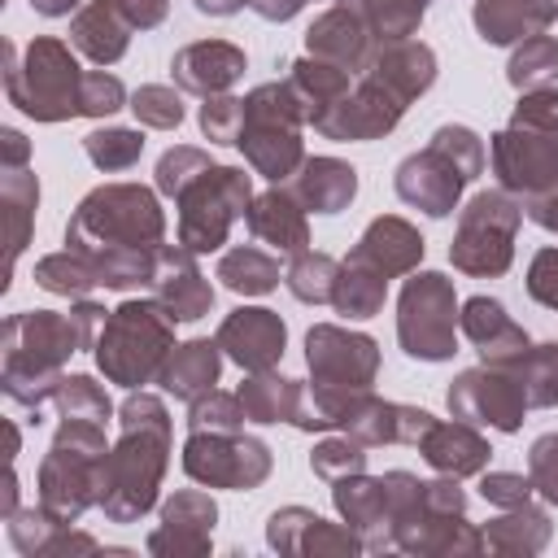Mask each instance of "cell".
<instances>
[{
  "label": "cell",
  "instance_id": "1",
  "mask_svg": "<svg viewBox=\"0 0 558 558\" xmlns=\"http://www.w3.org/2000/svg\"><path fill=\"white\" fill-rule=\"evenodd\" d=\"M166 235L157 196L140 183H105L83 196L65 227V248H78L100 288H140L153 279V257Z\"/></svg>",
  "mask_w": 558,
  "mask_h": 558
},
{
  "label": "cell",
  "instance_id": "2",
  "mask_svg": "<svg viewBox=\"0 0 558 558\" xmlns=\"http://www.w3.org/2000/svg\"><path fill=\"white\" fill-rule=\"evenodd\" d=\"M118 414H122V440L105 458L96 506L113 523H135L140 514L153 510L170 462V414L153 392H131Z\"/></svg>",
  "mask_w": 558,
  "mask_h": 558
},
{
  "label": "cell",
  "instance_id": "3",
  "mask_svg": "<svg viewBox=\"0 0 558 558\" xmlns=\"http://www.w3.org/2000/svg\"><path fill=\"white\" fill-rule=\"evenodd\" d=\"M0 384H4V397L13 405H26L39 414V405L48 397H57L61 388V362L78 349H92L74 310L70 314H57V310H26V314H13L4 318V331H0Z\"/></svg>",
  "mask_w": 558,
  "mask_h": 558
},
{
  "label": "cell",
  "instance_id": "4",
  "mask_svg": "<svg viewBox=\"0 0 558 558\" xmlns=\"http://www.w3.org/2000/svg\"><path fill=\"white\" fill-rule=\"evenodd\" d=\"M83 74L87 70H78L74 52L52 35L31 39L26 48L4 44V92H9V105H17L35 122L74 118L78 113Z\"/></svg>",
  "mask_w": 558,
  "mask_h": 558
},
{
  "label": "cell",
  "instance_id": "5",
  "mask_svg": "<svg viewBox=\"0 0 558 558\" xmlns=\"http://www.w3.org/2000/svg\"><path fill=\"white\" fill-rule=\"evenodd\" d=\"M484 170V140L471 126H440L432 144L397 166V196L427 218H449L462 187Z\"/></svg>",
  "mask_w": 558,
  "mask_h": 558
},
{
  "label": "cell",
  "instance_id": "6",
  "mask_svg": "<svg viewBox=\"0 0 558 558\" xmlns=\"http://www.w3.org/2000/svg\"><path fill=\"white\" fill-rule=\"evenodd\" d=\"M170 349H174V314L157 296L122 301L118 310H109L96 336V366L105 371V379L122 388H140L157 379Z\"/></svg>",
  "mask_w": 558,
  "mask_h": 558
},
{
  "label": "cell",
  "instance_id": "7",
  "mask_svg": "<svg viewBox=\"0 0 558 558\" xmlns=\"http://www.w3.org/2000/svg\"><path fill=\"white\" fill-rule=\"evenodd\" d=\"M105 458H109V445H105L100 423L61 418V427L39 462V506L52 519L74 523L92 501H100Z\"/></svg>",
  "mask_w": 558,
  "mask_h": 558
},
{
  "label": "cell",
  "instance_id": "8",
  "mask_svg": "<svg viewBox=\"0 0 558 558\" xmlns=\"http://www.w3.org/2000/svg\"><path fill=\"white\" fill-rule=\"evenodd\" d=\"M174 201H179V244L192 253H214L227 244L231 222L248 209L253 183L235 166H209Z\"/></svg>",
  "mask_w": 558,
  "mask_h": 558
},
{
  "label": "cell",
  "instance_id": "9",
  "mask_svg": "<svg viewBox=\"0 0 558 558\" xmlns=\"http://www.w3.org/2000/svg\"><path fill=\"white\" fill-rule=\"evenodd\" d=\"M523 222V201H514L506 187L480 192L462 214L449 244V257L462 275H501L514 257V231Z\"/></svg>",
  "mask_w": 558,
  "mask_h": 558
},
{
  "label": "cell",
  "instance_id": "10",
  "mask_svg": "<svg viewBox=\"0 0 558 558\" xmlns=\"http://www.w3.org/2000/svg\"><path fill=\"white\" fill-rule=\"evenodd\" d=\"M397 340L418 362H445L458 353V301L445 275L423 270L405 279L397 301Z\"/></svg>",
  "mask_w": 558,
  "mask_h": 558
},
{
  "label": "cell",
  "instance_id": "11",
  "mask_svg": "<svg viewBox=\"0 0 558 558\" xmlns=\"http://www.w3.org/2000/svg\"><path fill=\"white\" fill-rule=\"evenodd\" d=\"M183 471L209 488H257L270 475V449L240 432H192L183 445Z\"/></svg>",
  "mask_w": 558,
  "mask_h": 558
},
{
  "label": "cell",
  "instance_id": "12",
  "mask_svg": "<svg viewBox=\"0 0 558 558\" xmlns=\"http://www.w3.org/2000/svg\"><path fill=\"white\" fill-rule=\"evenodd\" d=\"M305 362L314 384L340 388V392H362L375 384L379 371V349L362 331H344L336 323H318L305 336Z\"/></svg>",
  "mask_w": 558,
  "mask_h": 558
},
{
  "label": "cell",
  "instance_id": "13",
  "mask_svg": "<svg viewBox=\"0 0 558 558\" xmlns=\"http://www.w3.org/2000/svg\"><path fill=\"white\" fill-rule=\"evenodd\" d=\"M449 410L462 423H484V427H497V432H514L523 423L527 397H523L519 379L506 366H475V371H462L449 384Z\"/></svg>",
  "mask_w": 558,
  "mask_h": 558
},
{
  "label": "cell",
  "instance_id": "14",
  "mask_svg": "<svg viewBox=\"0 0 558 558\" xmlns=\"http://www.w3.org/2000/svg\"><path fill=\"white\" fill-rule=\"evenodd\" d=\"M493 170L506 192L536 196L558 183V131L506 126L493 135Z\"/></svg>",
  "mask_w": 558,
  "mask_h": 558
},
{
  "label": "cell",
  "instance_id": "15",
  "mask_svg": "<svg viewBox=\"0 0 558 558\" xmlns=\"http://www.w3.org/2000/svg\"><path fill=\"white\" fill-rule=\"evenodd\" d=\"M405 113V100L392 96L379 78L362 74L336 105H327L314 118V131H323L327 140H379L388 135Z\"/></svg>",
  "mask_w": 558,
  "mask_h": 558
},
{
  "label": "cell",
  "instance_id": "16",
  "mask_svg": "<svg viewBox=\"0 0 558 558\" xmlns=\"http://www.w3.org/2000/svg\"><path fill=\"white\" fill-rule=\"evenodd\" d=\"M218 349L248 375L257 371H275V362L283 357V340H288V327L275 310H262V305H240L231 310L222 323H218Z\"/></svg>",
  "mask_w": 558,
  "mask_h": 558
},
{
  "label": "cell",
  "instance_id": "17",
  "mask_svg": "<svg viewBox=\"0 0 558 558\" xmlns=\"http://www.w3.org/2000/svg\"><path fill=\"white\" fill-rule=\"evenodd\" d=\"M153 296L174 314V323H192L205 318L214 310V288L196 266V253L183 244H161L153 257V279H148Z\"/></svg>",
  "mask_w": 558,
  "mask_h": 558
},
{
  "label": "cell",
  "instance_id": "18",
  "mask_svg": "<svg viewBox=\"0 0 558 558\" xmlns=\"http://www.w3.org/2000/svg\"><path fill=\"white\" fill-rule=\"evenodd\" d=\"M458 327H462V336L475 344V353L484 357V366H514V362L532 349L527 331H523V327L506 314V305L493 301V296H471V301L462 305V314H458Z\"/></svg>",
  "mask_w": 558,
  "mask_h": 558
},
{
  "label": "cell",
  "instance_id": "19",
  "mask_svg": "<svg viewBox=\"0 0 558 558\" xmlns=\"http://www.w3.org/2000/svg\"><path fill=\"white\" fill-rule=\"evenodd\" d=\"M218 523V506L201 488H183L161 506V527L148 536L153 554H205Z\"/></svg>",
  "mask_w": 558,
  "mask_h": 558
},
{
  "label": "cell",
  "instance_id": "20",
  "mask_svg": "<svg viewBox=\"0 0 558 558\" xmlns=\"http://www.w3.org/2000/svg\"><path fill=\"white\" fill-rule=\"evenodd\" d=\"M266 541L279 554H357L362 549V536L353 527H336V523L318 519L305 506L275 510L270 527H266Z\"/></svg>",
  "mask_w": 558,
  "mask_h": 558
},
{
  "label": "cell",
  "instance_id": "21",
  "mask_svg": "<svg viewBox=\"0 0 558 558\" xmlns=\"http://www.w3.org/2000/svg\"><path fill=\"white\" fill-rule=\"evenodd\" d=\"M244 48L227 44V39H196V44H183L170 61V74L183 92H196V96H222L240 74H244Z\"/></svg>",
  "mask_w": 558,
  "mask_h": 558
},
{
  "label": "cell",
  "instance_id": "22",
  "mask_svg": "<svg viewBox=\"0 0 558 558\" xmlns=\"http://www.w3.org/2000/svg\"><path fill=\"white\" fill-rule=\"evenodd\" d=\"M371 31H366V22L349 9V4H336V9H327V13H318L314 22H310V31H305V48H310V57H323V61H336V65H344V70H353V74H362L366 70V61H371Z\"/></svg>",
  "mask_w": 558,
  "mask_h": 558
},
{
  "label": "cell",
  "instance_id": "23",
  "mask_svg": "<svg viewBox=\"0 0 558 558\" xmlns=\"http://www.w3.org/2000/svg\"><path fill=\"white\" fill-rule=\"evenodd\" d=\"M244 222L253 231V240L279 248V253H305L310 248V222H305V205L288 192V187H270L262 196L248 201Z\"/></svg>",
  "mask_w": 558,
  "mask_h": 558
},
{
  "label": "cell",
  "instance_id": "24",
  "mask_svg": "<svg viewBox=\"0 0 558 558\" xmlns=\"http://www.w3.org/2000/svg\"><path fill=\"white\" fill-rule=\"evenodd\" d=\"M362 74L379 78L392 96H401V100L410 105L414 96H423V92L436 83V57H432V48L418 44V39H392V44H379V48L371 52V61H366Z\"/></svg>",
  "mask_w": 558,
  "mask_h": 558
},
{
  "label": "cell",
  "instance_id": "25",
  "mask_svg": "<svg viewBox=\"0 0 558 558\" xmlns=\"http://www.w3.org/2000/svg\"><path fill=\"white\" fill-rule=\"evenodd\" d=\"M131 17L122 13L118 0H87L74 17H70V48H78L87 61L96 65H113L126 44H131Z\"/></svg>",
  "mask_w": 558,
  "mask_h": 558
},
{
  "label": "cell",
  "instance_id": "26",
  "mask_svg": "<svg viewBox=\"0 0 558 558\" xmlns=\"http://www.w3.org/2000/svg\"><path fill=\"white\" fill-rule=\"evenodd\" d=\"M349 257H357V262H366L371 270H379L384 279H392V275H405V270L418 266V257H423V235H418L405 218L388 214V218H375V222L362 231V240L353 244Z\"/></svg>",
  "mask_w": 558,
  "mask_h": 558
},
{
  "label": "cell",
  "instance_id": "27",
  "mask_svg": "<svg viewBox=\"0 0 558 558\" xmlns=\"http://www.w3.org/2000/svg\"><path fill=\"white\" fill-rule=\"evenodd\" d=\"M288 192L305 205V214H340L357 196V170L336 157H305L288 179Z\"/></svg>",
  "mask_w": 558,
  "mask_h": 558
},
{
  "label": "cell",
  "instance_id": "28",
  "mask_svg": "<svg viewBox=\"0 0 558 558\" xmlns=\"http://www.w3.org/2000/svg\"><path fill=\"white\" fill-rule=\"evenodd\" d=\"M475 31L484 44H514L545 35L558 17V0H475Z\"/></svg>",
  "mask_w": 558,
  "mask_h": 558
},
{
  "label": "cell",
  "instance_id": "29",
  "mask_svg": "<svg viewBox=\"0 0 558 558\" xmlns=\"http://www.w3.org/2000/svg\"><path fill=\"white\" fill-rule=\"evenodd\" d=\"M418 453L427 458V466H436L440 475H453V480H462V475H475V471H484V462H488V440L475 432V423H432L427 427V436L418 440Z\"/></svg>",
  "mask_w": 558,
  "mask_h": 558
},
{
  "label": "cell",
  "instance_id": "30",
  "mask_svg": "<svg viewBox=\"0 0 558 558\" xmlns=\"http://www.w3.org/2000/svg\"><path fill=\"white\" fill-rule=\"evenodd\" d=\"M218 371H222V349H218V340H187V344H174V349H170V357H166L161 371H157V384H161L170 397H179V401L192 405L196 397L214 392Z\"/></svg>",
  "mask_w": 558,
  "mask_h": 558
},
{
  "label": "cell",
  "instance_id": "31",
  "mask_svg": "<svg viewBox=\"0 0 558 558\" xmlns=\"http://www.w3.org/2000/svg\"><path fill=\"white\" fill-rule=\"evenodd\" d=\"M240 148H244V161H248L257 174L275 179V183H288V179L301 170V161H305L301 135L288 131V126H253V122H244Z\"/></svg>",
  "mask_w": 558,
  "mask_h": 558
},
{
  "label": "cell",
  "instance_id": "32",
  "mask_svg": "<svg viewBox=\"0 0 558 558\" xmlns=\"http://www.w3.org/2000/svg\"><path fill=\"white\" fill-rule=\"evenodd\" d=\"M240 405L253 423H292L301 418V401H305V388L296 379H283L275 371H257L253 379L240 384Z\"/></svg>",
  "mask_w": 558,
  "mask_h": 558
},
{
  "label": "cell",
  "instance_id": "33",
  "mask_svg": "<svg viewBox=\"0 0 558 558\" xmlns=\"http://www.w3.org/2000/svg\"><path fill=\"white\" fill-rule=\"evenodd\" d=\"M288 83H292V92L301 96L305 118L314 122L327 105H336V100L353 87V70H344V65H336V61H323V57H305V61L292 65Z\"/></svg>",
  "mask_w": 558,
  "mask_h": 558
},
{
  "label": "cell",
  "instance_id": "34",
  "mask_svg": "<svg viewBox=\"0 0 558 558\" xmlns=\"http://www.w3.org/2000/svg\"><path fill=\"white\" fill-rule=\"evenodd\" d=\"M384 292H388V279L379 270H371L366 262L357 257H344L340 262V275H336V292H331V305L336 314L344 318H371L384 310Z\"/></svg>",
  "mask_w": 558,
  "mask_h": 558
},
{
  "label": "cell",
  "instance_id": "35",
  "mask_svg": "<svg viewBox=\"0 0 558 558\" xmlns=\"http://www.w3.org/2000/svg\"><path fill=\"white\" fill-rule=\"evenodd\" d=\"M218 279L240 296H262L279 283V257L257 244H235L218 257Z\"/></svg>",
  "mask_w": 558,
  "mask_h": 558
},
{
  "label": "cell",
  "instance_id": "36",
  "mask_svg": "<svg viewBox=\"0 0 558 558\" xmlns=\"http://www.w3.org/2000/svg\"><path fill=\"white\" fill-rule=\"evenodd\" d=\"M549 541V514L536 506H510L501 519H493L484 527V545L501 549V554H536Z\"/></svg>",
  "mask_w": 558,
  "mask_h": 558
},
{
  "label": "cell",
  "instance_id": "37",
  "mask_svg": "<svg viewBox=\"0 0 558 558\" xmlns=\"http://www.w3.org/2000/svg\"><path fill=\"white\" fill-rule=\"evenodd\" d=\"M0 201H4V231H9V270L17 262V253L31 240V222H35V205H39V183L35 174L22 170H4L0 179Z\"/></svg>",
  "mask_w": 558,
  "mask_h": 558
},
{
  "label": "cell",
  "instance_id": "38",
  "mask_svg": "<svg viewBox=\"0 0 558 558\" xmlns=\"http://www.w3.org/2000/svg\"><path fill=\"white\" fill-rule=\"evenodd\" d=\"M35 283L52 296H70V301H83L92 288H100L96 279V266L78 253V248H61V253H48L35 262Z\"/></svg>",
  "mask_w": 558,
  "mask_h": 558
},
{
  "label": "cell",
  "instance_id": "39",
  "mask_svg": "<svg viewBox=\"0 0 558 558\" xmlns=\"http://www.w3.org/2000/svg\"><path fill=\"white\" fill-rule=\"evenodd\" d=\"M340 4H349L379 44L410 39L423 22V9H427V0H340Z\"/></svg>",
  "mask_w": 558,
  "mask_h": 558
},
{
  "label": "cell",
  "instance_id": "40",
  "mask_svg": "<svg viewBox=\"0 0 558 558\" xmlns=\"http://www.w3.org/2000/svg\"><path fill=\"white\" fill-rule=\"evenodd\" d=\"M336 275H340V262L327 257V253H296L292 266L283 270V283L296 301L305 305H331V292H336Z\"/></svg>",
  "mask_w": 558,
  "mask_h": 558
},
{
  "label": "cell",
  "instance_id": "41",
  "mask_svg": "<svg viewBox=\"0 0 558 558\" xmlns=\"http://www.w3.org/2000/svg\"><path fill=\"white\" fill-rule=\"evenodd\" d=\"M514 379H519V388H523V397H527V405H558V344L549 340V344H532L514 366H506Z\"/></svg>",
  "mask_w": 558,
  "mask_h": 558
},
{
  "label": "cell",
  "instance_id": "42",
  "mask_svg": "<svg viewBox=\"0 0 558 558\" xmlns=\"http://www.w3.org/2000/svg\"><path fill=\"white\" fill-rule=\"evenodd\" d=\"M506 78L519 92H536V87H554L558 83V39L554 35H532L523 39V48L510 57Z\"/></svg>",
  "mask_w": 558,
  "mask_h": 558
},
{
  "label": "cell",
  "instance_id": "43",
  "mask_svg": "<svg viewBox=\"0 0 558 558\" xmlns=\"http://www.w3.org/2000/svg\"><path fill=\"white\" fill-rule=\"evenodd\" d=\"M83 153L92 157L96 170L105 174H118V170H131L144 153V135L140 131H126V126H96L83 135Z\"/></svg>",
  "mask_w": 558,
  "mask_h": 558
},
{
  "label": "cell",
  "instance_id": "44",
  "mask_svg": "<svg viewBox=\"0 0 558 558\" xmlns=\"http://www.w3.org/2000/svg\"><path fill=\"white\" fill-rule=\"evenodd\" d=\"M52 401H57L61 418H83V423H100V427H105L109 414H113L105 388H100L92 375H65Z\"/></svg>",
  "mask_w": 558,
  "mask_h": 558
},
{
  "label": "cell",
  "instance_id": "45",
  "mask_svg": "<svg viewBox=\"0 0 558 558\" xmlns=\"http://www.w3.org/2000/svg\"><path fill=\"white\" fill-rule=\"evenodd\" d=\"M310 466H314V475H318V480H327V484L349 480V475H362V471H366V445H362V440H353V436L344 432V436H336V440L314 445Z\"/></svg>",
  "mask_w": 558,
  "mask_h": 558
},
{
  "label": "cell",
  "instance_id": "46",
  "mask_svg": "<svg viewBox=\"0 0 558 558\" xmlns=\"http://www.w3.org/2000/svg\"><path fill=\"white\" fill-rule=\"evenodd\" d=\"M131 113L140 118V126H153V131H174L183 122V96L166 83H144L135 96H131Z\"/></svg>",
  "mask_w": 558,
  "mask_h": 558
},
{
  "label": "cell",
  "instance_id": "47",
  "mask_svg": "<svg viewBox=\"0 0 558 558\" xmlns=\"http://www.w3.org/2000/svg\"><path fill=\"white\" fill-rule=\"evenodd\" d=\"M214 161H209V153L205 148H192V144H174V148H166L161 153V161H157V192L161 196H179L201 170H209Z\"/></svg>",
  "mask_w": 558,
  "mask_h": 558
},
{
  "label": "cell",
  "instance_id": "48",
  "mask_svg": "<svg viewBox=\"0 0 558 558\" xmlns=\"http://www.w3.org/2000/svg\"><path fill=\"white\" fill-rule=\"evenodd\" d=\"M244 418H248V414H244L240 397L214 388V392H205V397L192 401V410H187V432H240Z\"/></svg>",
  "mask_w": 558,
  "mask_h": 558
},
{
  "label": "cell",
  "instance_id": "49",
  "mask_svg": "<svg viewBox=\"0 0 558 558\" xmlns=\"http://www.w3.org/2000/svg\"><path fill=\"white\" fill-rule=\"evenodd\" d=\"M201 131L209 144H240L244 131V100L240 96H205L201 105Z\"/></svg>",
  "mask_w": 558,
  "mask_h": 558
},
{
  "label": "cell",
  "instance_id": "50",
  "mask_svg": "<svg viewBox=\"0 0 558 558\" xmlns=\"http://www.w3.org/2000/svg\"><path fill=\"white\" fill-rule=\"evenodd\" d=\"M122 105H126V92H122V83L113 74H105V70H87L83 74V92H78V113L83 118H109Z\"/></svg>",
  "mask_w": 558,
  "mask_h": 558
},
{
  "label": "cell",
  "instance_id": "51",
  "mask_svg": "<svg viewBox=\"0 0 558 558\" xmlns=\"http://www.w3.org/2000/svg\"><path fill=\"white\" fill-rule=\"evenodd\" d=\"M510 122H514V126H532V131H558V87L523 92Z\"/></svg>",
  "mask_w": 558,
  "mask_h": 558
},
{
  "label": "cell",
  "instance_id": "52",
  "mask_svg": "<svg viewBox=\"0 0 558 558\" xmlns=\"http://www.w3.org/2000/svg\"><path fill=\"white\" fill-rule=\"evenodd\" d=\"M527 475H532V488L558 506V432L541 436L532 445V458H527Z\"/></svg>",
  "mask_w": 558,
  "mask_h": 558
},
{
  "label": "cell",
  "instance_id": "53",
  "mask_svg": "<svg viewBox=\"0 0 558 558\" xmlns=\"http://www.w3.org/2000/svg\"><path fill=\"white\" fill-rule=\"evenodd\" d=\"M480 493H484V501H488V506L510 510V506H523V501H527L536 488H532V475L493 471V475H484V480H480Z\"/></svg>",
  "mask_w": 558,
  "mask_h": 558
},
{
  "label": "cell",
  "instance_id": "54",
  "mask_svg": "<svg viewBox=\"0 0 558 558\" xmlns=\"http://www.w3.org/2000/svg\"><path fill=\"white\" fill-rule=\"evenodd\" d=\"M527 292L545 310H558V248H541L527 266Z\"/></svg>",
  "mask_w": 558,
  "mask_h": 558
},
{
  "label": "cell",
  "instance_id": "55",
  "mask_svg": "<svg viewBox=\"0 0 558 558\" xmlns=\"http://www.w3.org/2000/svg\"><path fill=\"white\" fill-rule=\"evenodd\" d=\"M523 214H527L536 227H545V231L558 235V183L545 187V192H536V196H523Z\"/></svg>",
  "mask_w": 558,
  "mask_h": 558
},
{
  "label": "cell",
  "instance_id": "56",
  "mask_svg": "<svg viewBox=\"0 0 558 558\" xmlns=\"http://www.w3.org/2000/svg\"><path fill=\"white\" fill-rule=\"evenodd\" d=\"M118 4H122V13L131 17L135 31H153V26H161L166 13H170V0H118Z\"/></svg>",
  "mask_w": 558,
  "mask_h": 558
},
{
  "label": "cell",
  "instance_id": "57",
  "mask_svg": "<svg viewBox=\"0 0 558 558\" xmlns=\"http://www.w3.org/2000/svg\"><path fill=\"white\" fill-rule=\"evenodd\" d=\"M0 148H4L0 170H22V166H26V157H31L26 135H22V131H13V126H4V131H0Z\"/></svg>",
  "mask_w": 558,
  "mask_h": 558
},
{
  "label": "cell",
  "instance_id": "58",
  "mask_svg": "<svg viewBox=\"0 0 558 558\" xmlns=\"http://www.w3.org/2000/svg\"><path fill=\"white\" fill-rule=\"evenodd\" d=\"M248 4H253L266 22H288V17H292V13H301L310 0H248Z\"/></svg>",
  "mask_w": 558,
  "mask_h": 558
},
{
  "label": "cell",
  "instance_id": "59",
  "mask_svg": "<svg viewBox=\"0 0 558 558\" xmlns=\"http://www.w3.org/2000/svg\"><path fill=\"white\" fill-rule=\"evenodd\" d=\"M248 0H196V9L201 13H209V17H231L235 9H244Z\"/></svg>",
  "mask_w": 558,
  "mask_h": 558
},
{
  "label": "cell",
  "instance_id": "60",
  "mask_svg": "<svg viewBox=\"0 0 558 558\" xmlns=\"http://www.w3.org/2000/svg\"><path fill=\"white\" fill-rule=\"evenodd\" d=\"M78 0H31V9L35 13H44V17H61V13H70Z\"/></svg>",
  "mask_w": 558,
  "mask_h": 558
}]
</instances>
